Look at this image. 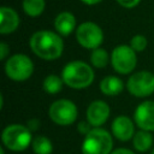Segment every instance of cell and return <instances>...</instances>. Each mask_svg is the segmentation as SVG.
I'll return each mask as SVG.
<instances>
[{
    "label": "cell",
    "instance_id": "29",
    "mask_svg": "<svg viewBox=\"0 0 154 154\" xmlns=\"http://www.w3.org/2000/svg\"><path fill=\"white\" fill-rule=\"evenodd\" d=\"M150 154H154V148L152 149V152H150Z\"/></svg>",
    "mask_w": 154,
    "mask_h": 154
},
{
    "label": "cell",
    "instance_id": "27",
    "mask_svg": "<svg viewBox=\"0 0 154 154\" xmlns=\"http://www.w3.org/2000/svg\"><path fill=\"white\" fill-rule=\"evenodd\" d=\"M83 4H85V5H89V6H93V5H96V4H99V2H101L102 0H81Z\"/></svg>",
    "mask_w": 154,
    "mask_h": 154
},
{
    "label": "cell",
    "instance_id": "25",
    "mask_svg": "<svg viewBox=\"0 0 154 154\" xmlns=\"http://www.w3.org/2000/svg\"><path fill=\"white\" fill-rule=\"evenodd\" d=\"M26 126L29 128L30 131H36L38 128H40V120L36 119V118H32V119H29L28 123H26Z\"/></svg>",
    "mask_w": 154,
    "mask_h": 154
},
{
    "label": "cell",
    "instance_id": "23",
    "mask_svg": "<svg viewBox=\"0 0 154 154\" xmlns=\"http://www.w3.org/2000/svg\"><path fill=\"white\" fill-rule=\"evenodd\" d=\"M116 1L124 8H134L141 2V0H116Z\"/></svg>",
    "mask_w": 154,
    "mask_h": 154
},
{
    "label": "cell",
    "instance_id": "21",
    "mask_svg": "<svg viewBox=\"0 0 154 154\" xmlns=\"http://www.w3.org/2000/svg\"><path fill=\"white\" fill-rule=\"evenodd\" d=\"M147 45H148V41L146 38V36L141 35V34H137L135 36L131 37L130 40V47L135 51V52H142L147 48Z\"/></svg>",
    "mask_w": 154,
    "mask_h": 154
},
{
    "label": "cell",
    "instance_id": "16",
    "mask_svg": "<svg viewBox=\"0 0 154 154\" xmlns=\"http://www.w3.org/2000/svg\"><path fill=\"white\" fill-rule=\"evenodd\" d=\"M132 146L137 152H147L153 146V136L150 131L138 130L132 138Z\"/></svg>",
    "mask_w": 154,
    "mask_h": 154
},
{
    "label": "cell",
    "instance_id": "26",
    "mask_svg": "<svg viewBox=\"0 0 154 154\" xmlns=\"http://www.w3.org/2000/svg\"><path fill=\"white\" fill-rule=\"evenodd\" d=\"M111 154H135V153L128 148H117V149L112 150Z\"/></svg>",
    "mask_w": 154,
    "mask_h": 154
},
{
    "label": "cell",
    "instance_id": "10",
    "mask_svg": "<svg viewBox=\"0 0 154 154\" xmlns=\"http://www.w3.org/2000/svg\"><path fill=\"white\" fill-rule=\"evenodd\" d=\"M134 120L140 130L154 131V101L141 102L134 112Z\"/></svg>",
    "mask_w": 154,
    "mask_h": 154
},
{
    "label": "cell",
    "instance_id": "4",
    "mask_svg": "<svg viewBox=\"0 0 154 154\" xmlns=\"http://www.w3.org/2000/svg\"><path fill=\"white\" fill-rule=\"evenodd\" d=\"M112 148V135L102 128H94L82 142V154H111Z\"/></svg>",
    "mask_w": 154,
    "mask_h": 154
},
{
    "label": "cell",
    "instance_id": "28",
    "mask_svg": "<svg viewBox=\"0 0 154 154\" xmlns=\"http://www.w3.org/2000/svg\"><path fill=\"white\" fill-rule=\"evenodd\" d=\"M0 154H5V152H4V149H2V148H0Z\"/></svg>",
    "mask_w": 154,
    "mask_h": 154
},
{
    "label": "cell",
    "instance_id": "5",
    "mask_svg": "<svg viewBox=\"0 0 154 154\" xmlns=\"http://www.w3.org/2000/svg\"><path fill=\"white\" fill-rule=\"evenodd\" d=\"M34 72L32 60L23 54L17 53L11 55L5 63V73L6 76L16 82H23L31 77Z\"/></svg>",
    "mask_w": 154,
    "mask_h": 154
},
{
    "label": "cell",
    "instance_id": "18",
    "mask_svg": "<svg viewBox=\"0 0 154 154\" xmlns=\"http://www.w3.org/2000/svg\"><path fill=\"white\" fill-rule=\"evenodd\" d=\"M31 148L35 154H52L53 152V143L46 136H36L32 138Z\"/></svg>",
    "mask_w": 154,
    "mask_h": 154
},
{
    "label": "cell",
    "instance_id": "19",
    "mask_svg": "<svg viewBox=\"0 0 154 154\" xmlns=\"http://www.w3.org/2000/svg\"><path fill=\"white\" fill-rule=\"evenodd\" d=\"M63 84H64V81L61 77H59L57 75H48L43 79L42 88L47 94L54 95V94H58L61 91Z\"/></svg>",
    "mask_w": 154,
    "mask_h": 154
},
{
    "label": "cell",
    "instance_id": "14",
    "mask_svg": "<svg viewBox=\"0 0 154 154\" xmlns=\"http://www.w3.org/2000/svg\"><path fill=\"white\" fill-rule=\"evenodd\" d=\"M54 29L60 36H69L77 29V22L73 13L63 11L54 18Z\"/></svg>",
    "mask_w": 154,
    "mask_h": 154
},
{
    "label": "cell",
    "instance_id": "13",
    "mask_svg": "<svg viewBox=\"0 0 154 154\" xmlns=\"http://www.w3.org/2000/svg\"><path fill=\"white\" fill-rule=\"evenodd\" d=\"M19 16L13 8L7 6H2L0 8V32L2 35L16 31L19 26Z\"/></svg>",
    "mask_w": 154,
    "mask_h": 154
},
{
    "label": "cell",
    "instance_id": "8",
    "mask_svg": "<svg viewBox=\"0 0 154 154\" xmlns=\"http://www.w3.org/2000/svg\"><path fill=\"white\" fill-rule=\"evenodd\" d=\"M77 42L87 49H96L103 42V31L94 22H83L76 29Z\"/></svg>",
    "mask_w": 154,
    "mask_h": 154
},
{
    "label": "cell",
    "instance_id": "20",
    "mask_svg": "<svg viewBox=\"0 0 154 154\" xmlns=\"http://www.w3.org/2000/svg\"><path fill=\"white\" fill-rule=\"evenodd\" d=\"M108 60H111V57H108L107 51L101 48V47L93 49L90 53V63L96 69L106 67L108 64Z\"/></svg>",
    "mask_w": 154,
    "mask_h": 154
},
{
    "label": "cell",
    "instance_id": "24",
    "mask_svg": "<svg viewBox=\"0 0 154 154\" xmlns=\"http://www.w3.org/2000/svg\"><path fill=\"white\" fill-rule=\"evenodd\" d=\"M10 55V47L6 42H0V60H5Z\"/></svg>",
    "mask_w": 154,
    "mask_h": 154
},
{
    "label": "cell",
    "instance_id": "12",
    "mask_svg": "<svg viewBox=\"0 0 154 154\" xmlns=\"http://www.w3.org/2000/svg\"><path fill=\"white\" fill-rule=\"evenodd\" d=\"M111 130H112V135L117 140H119L122 142L130 141L135 136V124H134V120H131L126 116H118V117H116L113 119V122H112Z\"/></svg>",
    "mask_w": 154,
    "mask_h": 154
},
{
    "label": "cell",
    "instance_id": "17",
    "mask_svg": "<svg viewBox=\"0 0 154 154\" xmlns=\"http://www.w3.org/2000/svg\"><path fill=\"white\" fill-rule=\"evenodd\" d=\"M23 11L26 16L31 18H36L42 14L46 7V1L45 0H23L22 2Z\"/></svg>",
    "mask_w": 154,
    "mask_h": 154
},
{
    "label": "cell",
    "instance_id": "1",
    "mask_svg": "<svg viewBox=\"0 0 154 154\" xmlns=\"http://www.w3.org/2000/svg\"><path fill=\"white\" fill-rule=\"evenodd\" d=\"M29 45L34 54L43 60H55L61 57L64 51L61 36L52 30L35 31L30 37Z\"/></svg>",
    "mask_w": 154,
    "mask_h": 154
},
{
    "label": "cell",
    "instance_id": "15",
    "mask_svg": "<svg viewBox=\"0 0 154 154\" xmlns=\"http://www.w3.org/2000/svg\"><path fill=\"white\" fill-rule=\"evenodd\" d=\"M124 89V82L117 76H106L100 82V90L107 96L119 95Z\"/></svg>",
    "mask_w": 154,
    "mask_h": 154
},
{
    "label": "cell",
    "instance_id": "7",
    "mask_svg": "<svg viewBox=\"0 0 154 154\" xmlns=\"http://www.w3.org/2000/svg\"><path fill=\"white\" fill-rule=\"evenodd\" d=\"M111 64L116 72L120 75H129L137 65L136 52L130 45H119L113 48L111 53Z\"/></svg>",
    "mask_w": 154,
    "mask_h": 154
},
{
    "label": "cell",
    "instance_id": "22",
    "mask_svg": "<svg viewBox=\"0 0 154 154\" xmlns=\"http://www.w3.org/2000/svg\"><path fill=\"white\" fill-rule=\"evenodd\" d=\"M94 128L91 126V124L88 122V120H82V122H79L78 124H77V130L82 134V135H87V134H89L91 130H93Z\"/></svg>",
    "mask_w": 154,
    "mask_h": 154
},
{
    "label": "cell",
    "instance_id": "2",
    "mask_svg": "<svg viewBox=\"0 0 154 154\" xmlns=\"http://www.w3.org/2000/svg\"><path fill=\"white\" fill-rule=\"evenodd\" d=\"M64 84L72 89H84L94 81V71L91 66L82 60H72L66 64L61 71Z\"/></svg>",
    "mask_w": 154,
    "mask_h": 154
},
{
    "label": "cell",
    "instance_id": "9",
    "mask_svg": "<svg viewBox=\"0 0 154 154\" xmlns=\"http://www.w3.org/2000/svg\"><path fill=\"white\" fill-rule=\"evenodd\" d=\"M126 89L136 97L152 95L154 93V73L147 70L132 73L126 82Z\"/></svg>",
    "mask_w": 154,
    "mask_h": 154
},
{
    "label": "cell",
    "instance_id": "11",
    "mask_svg": "<svg viewBox=\"0 0 154 154\" xmlns=\"http://www.w3.org/2000/svg\"><path fill=\"white\" fill-rule=\"evenodd\" d=\"M109 113L111 109L107 102L102 100H95L89 103L85 116H87V120L91 124L93 128H100L107 122Z\"/></svg>",
    "mask_w": 154,
    "mask_h": 154
},
{
    "label": "cell",
    "instance_id": "3",
    "mask_svg": "<svg viewBox=\"0 0 154 154\" xmlns=\"http://www.w3.org/2000/svg\"><path fill=\"white\" fill-rule=\"evenodd\" d=\"M2 144L11 152H23L32 142L31 131L26 125L10 124L1 134Z\"/></svg>",
    "mask_w": 154,
    "mask_h": 154
},
{
    "label": "cell",
    "instance_id": "6",
    "mask_svg": "<svg viewBox=\"0 0 154 154\" xmlns=\"http://www.w3.org/2000/svg\"><path fill=\"white\" fill-rule=\"evenodd\" d=\"M48 116L54 124L66 126L76 122L78 109L73 101L69 99H59L49 106Z\"/></svg>",
    "mask_w": 154,
    "mask_h": 154
}]
</instances>
